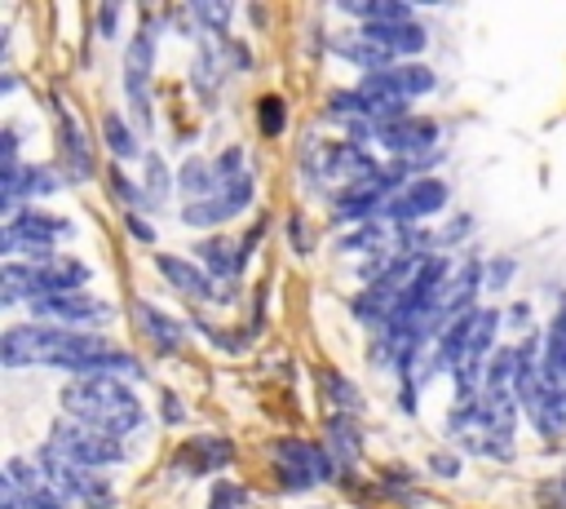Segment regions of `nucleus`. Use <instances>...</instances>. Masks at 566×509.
Wrapping results in <instances>:
<instances>
[{
	"instance_id": "nucleus-16",
	"label": "nucleus",
	"mask_w": 566,
	"mask_h": 509,
	"mask_svg": "<svg viewBox=\"0 0 566 509\" xmlns=\"http://www.w3.org/2000/svg\"><path fill=\"white\" fill-rule=\"evenodd\" d=\"M4 478L35 505V509H71V500L49 482V474L40 469V465H31V460H9L4 465Z\"/></svg>"
},
{
	"instance_id": "nucleus-38",
	"label": "nucleus",
	"mask_w": 566,
	"mask_h": 509,
	"mask_svg": "<svg viewBox=\"0 0 566 509\" xmlns=\"http://www.w3.org/2000/svg\"><path fill=\"white\" fill-rule=\"evenodd\" d=\"M115 18H119V9H115V4H106V9L97 13V22H102V35H111V31H115Z\"/></svg>"
},
{
	"instance_id": "nucleus-28",
	"label": "nucleus",
	"mask_w": 566,
	"mask_h": 509,
	"mask_svg": "<svg viewBox=\"0 0 566 509\" xmlns=\"http://www.w3.org/2000/svg\"><path fill=\"white\" fill-rule=\"evenodd\" d=\"M195 84H199V93H203V97H212V93H217V84H221V62H217L212 44H203V49H199V58H195Z\"/></svg>"
},
{
	"instance_id": "nucleus-40",
	"label": "nucleus",
	"mask_w": 566,
	"mask_h": 509,
	"mask_svg": "<svg viewBox=\"0 0 566 509\" xmlns=\"http://www.w3.org/2000/svg\"><path fill=\"white\" fill-rule=\"evenodd\" d=\"M164 416H168V420H181V403H177V398H172V394H168V398H164Z\"/></svg>"
},
{
	"instance_id": "nucleus-13",
	"label": "nucleus",
	"mask_w": 566,
	"mask_h": 509,
	"mask_svg": "<svg viewBox=\"0 0 566 509\" xmlns=\"http://www.w3.org/2000/svg\"><path fill=\"white\" fill-rule=\"evenodd\" d=\"M442 204H447V181H438V177H420V181H411L402 195H394V199L385 204L380 217L407 226V221H420V217L438 212Z\"/></svg>"
},
{
	"instance_id": "nucleus-2",
	"label": "nucleus",
	"mask_w": 566,
	"mask_h": 509,
	"mask_svg": "<svg viewBox=\"0 0 566 509\" xmlns=\"http://www.w3.org/2000/svg\"><path fill=\"white\" fill-rule=\"evenodd\" d=\"M62 407L71 420H84L111 438H128L142 429V398L119 376H80L62 389Z\"/></svg>"
},
{
	"instance_id": "nucleus-29",
	"label": "nucleus",
	"mask_w": 566,
	"mask_h": 509,
	"mask_svg": "<svg viewBox=\"0 0 566 509\" xmlns=\"http://www.w3.org/2000/svg\"><path fill=\"white\" fill-rule=\"evenodd\" d=\"M318 385H327V398H332V403H340V407H349V412H358V407H363L358 389H354V385H349L340 372L323 367V372H318Z\"/></svg>"
},
{
	"instance_id": "nucleus-27",
	"label": "nucleus",
	"mask_w": 566,
	"mask_h": 509,
	"mask_svg": "<svg viewBox=\"0 0 566 509\" xmlns=\"http://www.w3.org/2000/svg\"><path fill=\"white\" fill-rule=\"evenodd\" d=\"M146 164V177H142V195H146V204H164V195H168V168H164V159L159 155H146L142 159Z\"/></svg>"
},
{
	"instance_id": "nucleus-33",
	"label": "nucleus",
	"mask_w": 566,
	"mask_h": 509,
	"mask_svg": "<svg viewBox=\"0 0 566 509\" xmlns=\"http://www.w3.org/2000/svg\"><path fill=\"white\" fill-rule=\"evenodd\" d=\"M539 505L544 509H566V474H557L553 482L539 487Z\"/></svg>"
},
{
	"instance_id": "nucleus-34",
	"label": "nucleus",
	"mask_w": 566,
	"mask_h": 509,
	"mask_svg": "<svg viewBox=\"0 0 566 509\" xmlns=\"http://www.w3.org/2000/svg\"><path fill=\"white\" fill-rule=\"evenodd\" d=\"M195 18L221 31V27H226V18H230V4H195Z\"/></svg>"
},
{
	"instance_id": "nucleus-18",
	"label": "nucleus",
	"mask_w": 566,
	"mask_h": 509,
	"mask_svg": "<svg viewBox=\"0 0 566 509\" xmlns=\"http://www.w3.org/2000/svg\"><path fill=\"white\" fill-rule=\"evenodd\" d=\"M57 142H62V168L71 181H88L93 177V150L84 142V128L71 115H57Z\"/></svg>"
},
{
	"instance_id": "nucleus-21",
	"label": "nucleus",
	"mask_w": 566,
	"mask_h": 509,
	"mask_svg": "<svg viewBox=\"0 0 566 509\" xmlns=\"http://www.w3.org/2000/svg\"><path fill=\"white\" fill-rule=\"evenodd\" d=\"M177 190L186 195V204H203L221 190V173H217V159H186L181 173H177Z\"/></svg>"
},
{
	"instance_id": "nucleus-8",
	"label": "nucleus",
	"mask_w": 566,
	"mask_h": 509,
	"mask_svg": "<svg viewBox=\"0 0 566 509\" xmlns=\"http://www.w3.org/2000/svg\"><path fill=\"white\" fill-rule=\"evenodd\" d=\"M57 235H71V221L49 217V212H35V208H18V212L4 221L0 248H4L9 257L49 261V257H53V239H57Z\"/></svg>"
},
{
	"instance_id": "nucleus-11",
	"label": "nucleus",
	"mask_w": 566,
	"mask_h": 509,
	"mask_svg": "<svg viewBox=\"0 0 566 509\" xmlns=\"http://www.w3.org/2000/svg\"><path fill=\"white\" fill-rule=\"evenodd\" d=\"M31 314L44 319V323H53V328H66V332L88 328V323H111V319H115L111 301H97V297H88V292L40 297V301H31Z\"/></svg>"
},
{
	"instance_id": "nucleus-25",
	"label": "nucleus",
	"mask_w": 566,
	"mask_h": 509,
	"mask_svg": "<svg viewBox=\"0 0 566 509\" xmlns=\"http://www.w3.org/2000/svg\"><path fill=\"white\" fill-rule=\"evenodd\" d=\"M358 447H363L358 443V420L354 416H332L327 420V451H332V460L349 469L358 460Z\"/></svg>"
},
{
	"instance_id": "nucleus-36",
	"label": "nucleus",
	"mask_w": 566,
	"mask_h": 509,
	"mask_svg": "<svg viewBox=\"0 0 566 509\" xmlns=\"http://www.w3.org/2000/svg\"><path fill=\"white\" fill-rule=\"evenodd\" d=\"M509 274H513V261H509V257L491 261V266H486V288H500V283H504Z\"/></svg>"
},
{
	"instance_id": "nucleus-26",
	"label": "nucleus",
	"mask_w": 566,
	"mask_h": 509,
	"mask_svg": "<svg viewBox=\"0 0 566 509\" xmlns=\"http://www.w3.org/2000/svg\"><path fill=\"white\" fill-rule=\"evenodd\" d=\"M102 137H106L111 155H119V159H133V155H137V137H133V128H128L115 111L102 115Z\"/></svg>"
},
{
	"instance_id": "nucleus-19",
	"label": "nucleus",
	"mask_w": 566,
	"mask_h": 509,
	"mask_svg": "<svg viewBox=\"0 0 566 509\" xmlns=\"http://www.w3.org/2000/svg\"><path fill=\"white\" fill-rule=\"evenodd\" d=\"M332 49H336L345 62L363 66L367 75H376V71H389V66H394V53H389V49H380L376 40H367L363 31H349V35H332Z\"/></svg>"
},
{
	"instance_id": "nucleus-17",
	"label": "nucleus",
	"mask_w": 566,
	"mask_h": 509,
	"mask_svg": "<svg viewBox=\"0 0 566 509\" xmlns=\"http://www.w3.org/2000/svg\"><path fill=\"white\" fill-rule=\"evenodd\" d=\"M159 270H164V279L177 288V292H186V297H195V301H226L230 292H221L217 288V279L208 274V270H199V266H190V261H181V257H159Z\"/></svg>"
},
{
	"instance_id": "nucleus-39",
	"label": "nucleus",
	"mask_w": 566,
	"mask_h": 509,
	"mask_svg": "<svg viewBox=\"0 0 566 509\" xmlns=\"http://www.w3.org/2000/svg\"><path fill=\"white\" fill-rule=\"evenodd\" d=\"M455 469H460V465H455L451 456H433V474H447V478H451Z\"/></svg>"
},
{
	"instance_id": "nucleus-4",
	"label": "nucleus",
	"mask_w": 566,
	"mask_h": 509,
	"mask_svg": "<svg viewBox=\"0 0 566 509\" xmlns=\"http://www.w3.org/2000/svg\"><path fill=\"white\" fill-rule=\"evenodd\" d=\"M433 89V71L420 66V62H402V66H389V71H376V75H363L358 93L367 97L371 106V124H389L398 115H407L402 106L420 93Z\"/></svg>"
},
{
	"instance_id": "nucleus-23",
	"label": "nucleus",
	"mask_w": 566,
	"mask_h": 509,
	"mask_svg": "<svg viewBox=\"0 0 566 509\" xmlns=\"http://www.w3.org/2000/svg\"><path fill=\"white\" fill-rule=\"evenodd\" d=\"M195 252H199V261L208 266V274L212 279H221V283H234L239 279V266H243V248H234V243H226V239H203V243H195Z\"/></svg>"
},
{
	"instance_id": "nucleus-20",
	"label": "nucleus",
	"mask_w": 566,
	"mask_h": 509,
	"mask_svg": "<svg viewBox=\"0 0 566 509\" xmlns=\"http://www.w3.org/2000/svg\"><path fill=\"white\" fill-rule=\"evenodd\" d=\"M137 328L150 336V345H155L159 354H177V350H181V341H186V328H181L172 314L155 310L150 301H137Z\"/></svg>"
},
{
	"instance_id": "nucleus-10",
	"label": "nucleus",
	"mask_w": 566,
	"mask_h": 509,
	"mask_svg": "<svg viewBox=\"0 0 566 509\" xmlns=\"http://www.w3.org/2000/svg\"><path fill=\"white\" fill-rule=\"evenodd\" d=\"M35 465L49 474V482H53V487H57L66 500H80L84 509H111L115 491H111V482H102L93 469H80V465H71V460H66V456H57L53 447H44Z\"/></svg>"
},
{
	"instance_id": "nucleus-9",
	"label": "nucleus",
	"mask_w": 566,
	"mask_h": 509,
	"mask_svg": "<svg viewBox=\"0 0 566 509\" xmlns=\"http://www.w3.org/2000/svg\"><path fill=\"white\" fill-rule=\"evenodd\" d=\"M305 168L314 177H336L345 186H358V181H367V177L380 173V164L358 142H318V146L310 142L305 146Z\"/></svg>"
},
{
	"instance_id": "nucleus-3",
	"label": "nucleus",
	"mask_w": 566,
	"mask_h": 509,
	"mask_svg": "<svg viewBox=\"0 0 566 509\" xmlns=\"http://www.w3.org/2000/svg\"><path fill=\"white\" fill-rule=\"evenodd\" d=\"M517 403L526 407L531 425H535L544 438L566 434V394L548 381L544 354L535 350V341H526V345L517 350Z\"/></svg>"
},
{
	"instance_id": "nucleus-31",
	"label": "nucleus",
	"mask_w": 566,
	"mask_h": 509,
	"mask_svg": "<svg viewBox=\"0 0 566 509\" xmlns=\"http://www.w3.org/2000/svg\"><path fill=\"white\" fill-rule=\"evenodd\" d=\"M208 509H252V496H248L243 487H230V482H221V487H212V496H208Z\"/></svg>"
},
{
	"instance_id": "nucleus-30",
	"label": "nucleus",
	"mask_w": 566,
	"mask_h": 509,
	"mask_svg": "<svg viewBox=\"0 0 566 509\" xmlns=\"http://www.w3.org/2000/svg\"><path fill=\"white\" fill-rule=\"evenodd\" d=\"M256 124H261L265 137H279L283 124H287V106H283V97H261V102H256Z\"/></svg>"
},
{
	"instance_id": "nucleus-37",
	"label": "nucleus",
	"mask_w": 566,
	"mask_h": 509,
	"mask_svg": "<svg viewBox=\"0 0 566 509\" xmlns=\"http://www.w3.org/2000/svg\"><path fill=\"white\" fill-rule=\"evenodd\" d=\"M128 230H133L142 243H155V230H150V221H142L137 212H128Z\"/></svg>"
},
{
	"instance_id": "nucleus-12",
	"label": "nucleus",
	"mask_w": 566,
	"mask_h": 509,
	"mask_svg": "<svg viewBox=\"0 0 566 509\" xmlns=\"http://www.w3.org/2000/svg\"><path fill=\"white\" fill-rule=\"evenodd\" d=\"M150 62H155V27L146 22L124 58V93H128V106L142 115V128L150 124Z\"/></svg>"
},
{
	"instance_id": "nucleus-1",
	"label": "nucleus",
	"mask_w": 566,
	"mask_h": 509,
	"mask_svg": "<svg viewBox=\"0 0 566 509\" xmlns=\"http://www.w3.org/2000/svg\"><path fill=\"white\" fill-rule=\"evenodd\" d=\"M0 363L4 367L57 363V367H71V372H84V376H128V372H142V363L128 350L106 345L102 336H88V332L53 328V323L9 328L4 341H0Z\"/></svg>"
},
{
	"instance_id": "nucleus-24",
	"label": "nucleus",
	"mask_w": 566,
	"mask_h": 509,
	"mask_svg": "<svg viewBox=\"0 0 566 509\" xmlns=\"http://www.w3.org/2000/svg\"><path fill=\"white\" fill-rule=\"evenodd\" d=\"M544 372L566 394V297L557 301V319H553V328L544 336Z\"/></svg>"
},
{
	"instance_id": "nucleus-6",
	"label": "nucleus",
	"mask_w": 566,
	"mask_h": 509,
	"mask_svg": "<svg viewBox=\"0 0 566 509\" xmlns=\"http://www.w3.org/2000/svg\"><path fill=\"white\" fill-rule=\"evenodd\" d=\"M44 447H53L57 456H66L80 469H102V465H119L124 460V443L102 434V429H93V425H84V420H57Z\"/></svg>"
},
{
	"instance_id": "nucleus-5",
	"label": "nucleus",
	"mask_w": 566,
	"mask_h": 509,
	"mask_svg": "<svg viewBox=\"0 0 566 509\" xmlns=\"http://www.w3.org/2000/svg\"><path fill=\"white\" fill-rule=\"evenodd\" d=\"M270 456H274V474L287 491H310L318 482H332L336 469H340L327 447H314L305 438H283V443L270 447Z\"/></svg>"
},
{
	"instance_id": "nucleus-14",
	"label": "nucleus",
	"mask_w": 566,
	"mask_h": 509,
	"mask_svg": "<svg viewBox=\"0 0 566 509\" xmlns=\"http://www.w3.org/2000/svg\"><path fill=\"white\" fill-rule=\"evenodd\" d=\"M376 142L394 155H420L438 142V124L424 115H398L389 124H376Z\"/></svg>"
},
{
	"instance_id": "nucleus-35",
	"label": "nucleus",
	"mask_w": 566,
	"mask_h": 509,
	"mask_svg": "<svg viewBox=\"0 0 566 509\" xmlns=\"http://www.w3.org/2000/svg\"><path fill=\"white\" fill-rule=\"evenodd\" d=\"M0 509H35V505H31V500H27V496L4 478V482H0Z\"/></svg>"
},
{
	"instance_id": "nucleus-15",
	"label": "nucleus",
	"mask_w": 566,
	"mask_h": 509,
	"mask_svg": "<svg viewBox=\"0 0 566 509\" xmlns=\"http://www.w3.org/2000/svg\"><path fill=\"white\" fill-rule=\"evenodd\" d=\"M230 460H234V443L226 434H199L172 451V469L181 474H212V469H226Z\"/></svg>"
},
{
	"instance_id": "nucleus-32",
	"label": "nucleus",
	"mask_w": 566,
	"mask_h": 509,
	"mask_svg": "<svg viewBox=\"0 0 566 509\" xmlns=\"http://www.w3.org/2000/svg\"><path fill=\"white\" fill-rule=\"evenodd\" d=\"M106 177H111V190H115V195H119L124 204H146V195H142V186H133V181H128V177H124L119 168H111Z\"/></svg>"
},
{
	"instance_id": "nucleus-7",
	"label": "nucleus",
	"mask_w": 566,
	"mask_h": 509,
	"mask_svg": "<svg viewBox=\"0 0 566 509\" xmlns=\"http://www.w3.org/2000/svg\"><path fill=\"white\" fill-rule=\"evenodd\" d=\"M447 429H451V438H455L464 451H473V456H495V460H509V456H513V429H504L478 398H473V403H460V407L451 412Z\"/></svg>"
},
{
	"instance_id": "nucleus-22",
	"label": "nucleus",
	"mask_w": 566,
	"mask_h": 509,
	"mask_svg": "<svg viewBox=\"0 0 566 509\" xmlns=\"http://www.w3.org/2000/svg\"><path fill=\"white\" fill-rule=\"evenodd\" d=\"M363 35L367 40H376L380 49H389L394 58L398 53H420L424 49V27H416V22H380V27H363Z\"/></svg>"
}]
</instances>
